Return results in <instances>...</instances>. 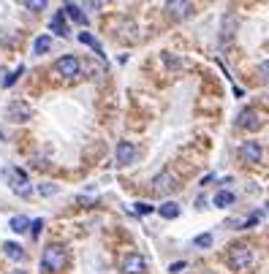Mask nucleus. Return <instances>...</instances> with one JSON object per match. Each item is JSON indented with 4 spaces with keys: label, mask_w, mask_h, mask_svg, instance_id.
I'll use <instances>...</instances> for the list:
<instances>
[{
    "label": "nucleus",
    "mask_w": 269,
    "mask_h": 274,
    "mask_svg": "<svg viewBox=\"0 0 269 274\" xmlns=\"http://www.w3.org/2000/svg\"><path fill=\"white\" fill-rule=\"evenodd\" d=\"M41 266L46 271H60L63 266H66V250H63V245H49L44 250L41 255Z\"/></svg>",
    "instance_id": "f257e3e1"
},
{
    "label": "nucleus",
    "mask_w": 269,
    "mask_h": 274,
    "mask_svg": "<svg viewBox=\"0 0 269 274\" xmlns=\"http://www.w3.org/2000/svg\"><path fill=\"white\" fill-rule=\"evenodd\" d=\"M228 266H231L234 271H245L253 266V250L245 247V245H236L231 253H228Z\"/></svg>",
    "instance_id": "f03ea898"
},
{
    "label": "nucleus",
    "mask_w": 269,
    "mask_h": 274,
    "mask_svg": "<svg viewBox=\"0 0 269 274\" xmlns=\"http://www.w3.org/2000/svg\"><path fill=\"white\" fill-rule=\"evenodd\" d=\"M54 71H57L63 79H76V76L82 74V62H79L74 54H66V57H60L54 62Z\"/></svg>",
    "instance_id": "7ed1b4c3"
},
{
    "label": "nucleus",
    "mask_w": 269,
    "mask_h": 274,
    "mask_svg": "<svg viewBox=\"0 0 269 274\" xmlns=\"http://www.w3.org/2000/svg\"><path fill=\"white\" fill-rule=\"evenodd\" d=\"M120 269H123V274H144L147 271V261L139 253H128L123 258Z\"/></svg>",
    "instance_id": "20e7f679"
},
{
    "label": "nucleus",
    "mask_w": 269,
    "mask_h": 274,
    "mask_svg": "<svg viewBox=\"0 0 269 274\" xmlns=\"http://www.w3.org/2000/svg\"><path fill=\"white\" fill-rule=\"evenodd\" d=\"M136 160V147L131 142H120L114 150V163L117 166H131V163Z\"/></svg>",
    "instance_id": "39448f33"
},
{
    "label": "nucleus",
    "mask_w": 269,
    "mask_h": 274,
    "mask_svg": "<svg viewBox=\"0 0 269 274\" xmlns=\"http://www.w3.org/2000/svg\"><path fill=\"white\" fill-rule=\"evenodd\" d=\"M9 174H11V190L14 193H19V195H30V193H33V187H30V182H27V174L22 168H11Z\"/></svg>",
    "instance_id": "423d86ee"
},
{
    "label": "nucleus",
    "mask_w": 269,
    "mask_h": 274,
    "mask_svg": "<svg viewBox=\"0 0 269 274\" xmlns=\"http://www.w3.org/2000/svg\"><path fill=\"white\" fill-rule=\"evenodd\" d=\"M153 190L155 193H171L177 190V177L171 174V171H163V174H158L153 179Z\"/></svg>",
    "instance_id": "0eeeda50"
},
{
    "label": "nucleus",
    "mask_w": 269,
    "mask_h": 274,
    "mask_svg": "<svg viewBox=\"0 0 269 274\" xmlns=\"http://www.w3.org/2000/svg\"><path fill=\"white\" fill-rule=\"evenodd\" d=\"M30 114H33V109H30V104H25V100H14V104H9V117L14 122H27Z\"/></svg>",
    "instance_id": "6e6552de"
},
{
    "label": "nucleus",
    "mask_w": 269,
    "mask_h": 274,
    "mask_svg": "<svg viewBox=\"0 0 269 274\" xmlns=\"http://www.w3.org/2000/svg\"><path fill=\"white\" fill-rule=\"evenodd\" d=\"M240 158L248 160V163H261V158H264V150H261V144H256V142H245L240 147Z\"/></svg>",
    "instance_id": "1a4fd4ad"
},
{
    "label": "nucleus",
    "mask_w": 269,
    "mask_h": 274,
    "mask_svg": "<svg viewBox=\"0 0 269 274\" xmlns=\"http://www.w3.org/2000/svg\"><path fill=\"white\" fill-rule=\"evenodd\" d=\"M236 125H240V128H248V130H256L258 125H261L256 109H245V112L240 114V120H236Z\"/></svg>",
    "instance_id": "9d476101"
},
{
    "label": "nucleus",
    "mask_w": 269,
    "mask_h": 274,
    "mask_svg": "<svg viewBox=\"0 0 269 274\" xmlns=\"http://www.w3.org/2000/svg\"><path fill=\"white\" fill-rule=\"evenodd\" d=\"M52 30H54V36H60V38H66L68 36V25H66V11H57L52 17Z\"/></svg>",
    "instance_id": "9b49d317"
},
{
    "label": "nucleus",
    "mask_w": 269,
    "mask_h": 274,
    "mask_svg": "<svg viewBox=\"0 0 269 274\" xmlns=\"http://www.w3.org/2000/svg\"><path fill=\"white\" fill-rule=\"evenodd\" d=\"M158 215L163 217V220H174V217H180V203H174V201H166L158 207Z\"/></svg>",
    "instance_id": "f8f14e48"
},
{
    "label": "nucleus",
    "mask_w": 269,
    "mask_h": 274,
    "mask_svg": "<svg viewBox=\"0 0 269 274\" xmlns=\"http://www.w3.org/2000/svg\"><path fill=\"white\" fill-rule=\"evenodd\" d=\"M212 201H215V207H218V209L234 207V193H231V190H218V193H215V198H212Z\"/></svg>",
    "instance_id": "ddd939ff"
},
{
    "label": "nucleus",
    "mask_w": 269,
    "mask_h": 274,
    "mask_svg": "<svg viewBox=\"0 0 269 274\" xmlns=\"http://www.w3.org/2000/svg\"><path fill=\"white\" fill-rule=\"evenodd\" d=\"M3 253L9 255L11 261H22V258H25V250H22V245H17V242H6Z\"/></svg>",
    "instance_id": "4468645a"
},
{
    "label": "nucleus",
    "mask_w": 269,
    "mask_h": 274,
    "mask_svg": "<svg viewBox=\"0 0 269 274\" xmlns=\"http://www.w3.org/2000/svg\"><path fill=\"white\" fill-rule=\"evenodd\" d=\"M63 11H66L74 22L84 25V14H82V6H79V3H66V6H63Z\"/></svg>",
    "instance_id": "2eb2a0df"
},
{
    "label": "nucleus",
    "mask_w": 269,
    "mask_h": 274,
    "mask_svg": "<svg viewBox=\"0 0 269 274\" xmlns=\"http://www.w3.org/2000/svg\"><path fill=\"white\" fill-rule=\"evenodd\" d=\"M49 46H52V36H38L33 41V52L36 54H46V52H49Z\"/></svg>",
    "instance_id": "dca6fc26"
},
{
    "label": "nucleus",
    "mask_w": 269,
    "mask_h": 274,
    "mask_svg": "<svg viewBox=\"0 0 269 274\" xmlns=\"http://www.w3.org/2000/svg\"><path fill=\"white\" fill-rule=\"evenodd\" d=\"M9 225H11V231H17V233H22V231H27V225H30V220L25 215H17V217H11L9 220Z\"/></svg>",
    "instance_id": "f3484780"
},
{
    "label": "nucleus",
    "mask_w": 269,
    "mask_h": 274,
    "mask_svg": "<svg viewBox=\"0 0 269 274\" xmlns=\"http://www.w3.org/2000/svg\"><path fill=\"white\" fill-rule=\"evenodd\" d=\"M79 41H82V44H87V46H93V52H98L101 54V44L96 41V38H93L90 33H82V36H79Z\"/></svg>",
    "instance_id": "a211bd4d"
},
{
    "label": "nucleus",
    "mask_w": 269,
    "mask_h": 274,
    "mask_svg": "<svg viewBox=\"0 0 269 274\" xmlns=\"http://www.w3.org/2000/svg\"><path fill=\"white\" fill-rule=\"evenodd\" d=\"M169 9H171L174 14H183V17H185V14H191L193 6H191V3H169Z\"/></svg>",
    "instance_id": "6ab92c4d"
},
{
    "label": "nucleus",
    "mask_w": 269,
    "mask_h": 274,
    "mask_svg": "<svg viewBox=\"0 0 269 274\" xmlns=\"http://www.w3.org/2000/svg\"><path fill=\"white\" fill-rule=\"evenodd\" d=\"M193 245H196V247H201V250H204V247H210V245H212V233H199V236L193 239Z\"/></svg>",
    "instance_id": "aec40b11"
},
{
    "label": "nucleus",
    "mask_w": 269,
    "mask_h": 274,
    "mask_svg": "<svg viewBox=\"0 0 269 274\" xmlns=\"http://www.w3.org/2000/svg\"><path fill=\"white\" fill-rule=\"evenodd\" d=\"M185 266H188L185 261H174V263L169 266V271H171V274H180V271H183V269H185Z\"/></svg>",
    "instance_id": "412c9836"
},
{
    "label": "nucleus",
    "mask_w": 269,
    "mask_h": 274,
    "mask_svg": "<svg viewBox=\"0 0 269 274\" xmlns=\"http://www.w3.org/2000/svg\"><path fill=\"white\" fill-rule=\"evenodd\" d=\"M19 74H22V68H17V71H14L11 76H6V79H3V84H6V87H11V84L17 82V76H19Z\"/></svg>",
    "instance_id": "4be33fe9"
},
{
    "label": "nucleus",
    "mask_w": 269,
    "mask_h": 274,
    "mask_svg": "<svg viewBox=\"0 0 269 274\" xmlns=\"http://www.w3.org/2000/svg\"><path fill=\"white\" fill-rule=\"evenodd\" d=\"M38 190H41V195H54V193H57V187H54V185H41Z\"/></svg>",
    "instance_id": "5701e85b"
},
{
    "label": "nucleus",
    "mask_w": 269,
    "mask_h": 274,
    "mask_svg": "<svg viewBox=\"0 0 269 274\" xmlns=\"http://www.w3.org/2000/svg\"><path fill=\"white\" fill-rule=\"evenodd\" d=\"M30 225H33V236H38V233H41V228H44V220H33Z\"/></svg>",
    "instance_id": "b1692460"
},
{
    "label": "nucleus",
    "mask_w": 269,
    "mask_h": 274,
    "mask_svg": "<svg viewBox=\"0 0 269 274\" xmlns=\"http://www.w3.org/2000/svg\"><path fill=\"white\" fill-rule=\"evenodd\" d=\"M136 212L139 215H150V212H153V207H147V203H136Z\"/></svg>",
    "instance_id": "393cba45"
},
{
    "label": "nucleus",
    "mask_w": 269,
    "mask_h": 274,
    "mask_svg": "<svg viewBox=\"0 0 269 274\" xmlns=\"http://www.w3.org/2000/svg\"><path fill=\"white\" fill-rule=\"evenodd\" d=\"M25 6H27V9H33V11H38V9H44L46 3H44V0H33V3H25Z\"/></svg>",
    "instance_id": "a878e982"
},
{
    "label": "nucleus",
    "mask_w": 269,
    "mask_h": 274,
    "mask_svg": "<svg viewBox=\"0 0 269 274\" xmlns=\"http://www.w3.org/2000/svg\"><path fill=\"white\" fill-rule=\"evenodd\" d=\"M258 74H261V76H266V79H269V62H261V65H258Z\"/></svg>",
    "instance_id": "bb28decb"
},
{
    "label": "nucleus",
    "mask_w": 269,
    "mask_h": 274,
    "mask_svg": "<svg viewBox=\"0 0 269 274\" xmlns=\"http://www.w3.org/2000/svg\"><path fill=\"white\" fill-rule=\"evenodd\" d=\"M11 274H25V271H22V269H14V271H11Z\"/></svg>",
    "instance_id": "cd10ccee"
}]
</instances>
